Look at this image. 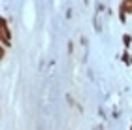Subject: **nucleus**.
Here are the masks:
<instances>
[{
	"mask_svg": "<svg viewBox=\"0 0 132 130\" xmlns=\"http://www.w3.org/2000/svg\"><path fill=\"white\" fill-rule=\"evenodd\" d=\"M0 32H2V45H4V47H10V45H11V32H10V27H8V21H6V17H2Z\"/></svg>",
	"mask_w": 132,
	"mask_h": 130,
	"instance_id": "f257e3e1",
	"label": "nucleus"
},
{
	"mask_svg": "<svg viewBox=\"0 0 132 130\" xmlns=\"http://www.w3.org/2000/svg\"><path fill=\"white\" fill-rule=\"evenodd\" d=\"M123 2H125V4H132V0H123Z\"/></svg>",
	"mask_w": 132,
	"mask_h": 130,
	"instance_id": "0eeeda50",
	"label": "nucleus"
},
{
	"mask_svg": "<svg viewBox=\"0 0 132 130\" xmlns=\"http://www.w3.org/2000/svg\"><path fill=\"white\" fill-rule=\"evenodd\" d=\"M121 58H123V62H125V64H132V57H130V53H128V51H125Z\"/></svg>",
	"mask_w": 132,
	"mask_h": 130,
	"instance_id": "20e7f679",
	"label": "nucleus"
},
{
	"mask_svg": "<svg viewBox=\"0 0 132 130\" xmlns=\"http://www.w3.org/2000/svg\"><path fill=\"white\" fill-rule=\"evenodd\" d=\"M6 57V47L2 45V47H0V58H4Z\"/></svg>",
	"mask_w": 132,
	"mask_h": 130,
	"instance_id": "423d86ee",
	"label": "nucleus"
},
{
	"mask_svg": "<svg viewBox=\"0 0 132 130\" xmlns=\"http://www.w3.org/2000/svg\"><path fill=\"white\" fill-rule=\"evenodd\" d=\"M119 17H121V21H123V23L127 21V13H125L123 10H119Z\"/></svg>",
	"mask_w": 132,
	"mask_h": 130,
	"instance_id": "39448f33",
	"label": "nucleus"
},
{
	"mask_svg": "<svg viewBox=\"0 0 132 130\" xmlns=\"http://www.w3.org/2000/svg\"><path fill=\"white\" fill-rule=\"evenodd\" d=\"M66 100H68V104L72 106V108H77V111H79V113L83 111V108H81V106H77V102H76V100H74V98L70 96V94H68V96H66Z\"/></svg>",
	"mask_w": 132,
	"mask_h": 130,
	"instance_id": "f03ea898",
	"label": "nucleus"
},
{
	"mask_svg": "<svg viewBox=\"0 0 132 130\" xmlns=\"http://www.w3.org/2000/svg\"><path fill=\"white\" fill-rule=\"evenodd\" d=\"M130 130H132V126H130Z\"/></svg>",
	"mask_w": 132,
	"mask_h": 130,
	"instance_id": "6e6552de",
	"label": "nucleus"
},
{
	"mask_svg": "<svg viewBox=\"0 0 132 130\" xmlns=\"http://www.w3.org/2000/svg\"><path fill=\"white\" fill-rule=\"evenodd\" d=\"M123 45L127 47V49L132 45V36H130V34H123Z\"/></svg>",
	"mask_w": 132,
	"mask_h": 130,
	"instance_id": "7ed1b4c3",
	"label": "nucleus"
}]
</instances>
